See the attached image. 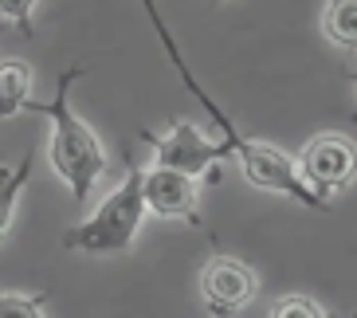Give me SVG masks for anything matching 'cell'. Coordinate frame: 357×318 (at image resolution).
<instances>
[{
    "label": "cell",
    "instance_id": "cell-1",
    "mask_svg": "<svg viewBox=\"0 0 357 318\" xmlns=\"http://www.w3.org/2000/svg\"><path fill=\"white\" fill-rule=\"evenodd\" d=\"M142 8H146V16H149V24H153V32H158V40H161V47H165V55H169V63H173V71L185 79V86H189L192 95H197V103L204 106V114L220 126V134H224V146H228V153H236L240 158V165H243V177L252 181L255 189H267V192H283V197H291V201H298V204H306V209H314V212H326L330 209V201L326 197H318V192H310L306 189V181H303V173H298V165H294L291 158H287L283 149H275V146H263V142H252V138H243L240 134V126L231 122L228 114H224L220 106H216V98L204 91V86L197 83V75H192V67L185 63V55H181V47H177V40H173V32H169V24L161 20V8H158V0H142Z\"/></svg>",
    "mask_w": 357,
    "mask_h": 318
},
{
    "label": "cell",
    "instance_id": "cell-2",
    "mask_svg": "<svg viewBox=\"0 0 357 318\" xmlns=\"http://www.w3.org/2000/svg\"><path fill=\"white\" fill-rule=\"evenodd\" d=\"M83 75L86 71L79 63L67 67V71H59V79H55V95L47 98V103L28 98V106H24V110H36V114H43L47 122H52V165H55V173L67 181L75 204H86V197H91V189H95V181L102 177L106 165H110L102 142L95 138V130L71 110V86L79 83Z\"/></svg>",
    "mask_w": 357,
    "mask_h": 318
},
{
    "label": "cell",
    "instance_id": "cell-3",
    "mask_svg": "<svg viewBox=\"0 0 357 318\" xmlns=\"http://www.w3.org/2000/svg\"><path fill=\"white\" fill-rule=\"evenodd\" d=\"M126 158V181L118 185L91 220L75 224L71 232H63L67 252H86V255H126L134 248V236L146 220V197H142V165L130 153V146L122 149Z\"/></svg>",
    "mask_w": 357,
    "mask_h": 318
},
{
    "label": "cell",
    "instance_id": "cell-4",
    "mask_svg": "<svg viewBox=\"0 0 357 318\" xmlns=\"http://www.w3.org/2000/svg\"><path fill=\"white\" fill-rule=\"evenodd\" d=\"M298 173H303L306 189L330 201L334 189H346L357 177V146L346 134H318L306 142L303 158H298Z\"/></svg>",
    "mask_w": 357,
    "mask_h": 318
},
{
    "label": "cell",
    "instance_id": "cell-5",
    "mask_svg": "<svg viewBox=\"0 0 357 318\" xmlns=\"http://www.w3.org/2000/svg\"><path fill=\"white\" fill-rule=\"evenodd\" d=\"M142 142L153 146L161 169H177V173H189V177H200V173L216 169V161L231 158L224 142H208L192 122H185V118H181L169 134H149V130H142Z\"/></svg>",
    "mask_w": 357,
    "mask_h": 318
},
{
    "label": "cell",
    "instance_id": "cell-6",
    "mask_svg": "<svg viewBox=\"0 0 357 318\" xmlns=\"http://www.w3.org/2000/svg\"><path fill=\"white\" fill-rule=\"evenodd\" d=\"M200 295L216 318H231L259 295V275L236 255H212L200 271Z\"/></svg>",
    "mask_w": 357,
    "mask_h": 318
},
{
    "label": "cell",
    "instance_id": "cell-7",
    "mask_svg": "<svg viewBox=\"0 0 357 318\" xmlns=\"http://www.w3.org/2000/svg\"><path fill=\"white\" fill-rule=\"evenodd\" d=\"M142 197H146V212H158L165 220H185L192 228H200V189H197V177L189 173H177V169H153L142 173Z\"/></svg>",
    "mask_w": 357,
    "mask_h": 318
},
{
    "label": "cell",
    "instance_id": "cell-8",
    "mask_svg": "<svg viewBox=\"0 0 357 318\" xmlns=\"http://www.w3.org/2000/svg\"><path fill=\"white\" fill-rule=\"evenodd\" d=\"M32 79L36 75L24 59L0 63V122L16 118L24 106H28V98H32Z\"/></svg>",
    "mask_w": 357,
    "mask_h": 318
},
{
    "label": "cell",
    "instance_id": "cell-9",
    "mask_svg": "<svg viewBox=\"0 0 357 318\" xmlns=\"http://www.w3.org/2000/svg\"><path fill=\"white\" fill-rule=\"evenodd\" d=\"M322 32L330 43L346 47V52H357V0H326Z\"/></svg>",
    "mask_w": 357,
    "mask_h": 318
},
{
    "label": "cell",
    "instance_id": "cell-10",
    "mask_svg": "<svg viewBox=\"0 0 357 318\" xmlns=\"http://www.w3.org/2000/svg\"><path fill=\"white\" fill-rule=\"evenodd\" d=\"M28 173H32V149L20 158V165L12 169V177L0 185V240H4V232H8L12 212H16V201H20L24 185H28Z\"/></svg>",
    "mask_w": 357,
    "mask_h": 318
},
{
    "label": "cell",
    "instance_id": "cell-11",
    "mask_svg": "<svg viewBox=\"0 0 357 318\" xmlns=\"http://www.w3.org/2000/svg\"><path fill=\"white\" fill-rule=\"evenodd\" d=\"M43 303L47 295H0V318H43Z\"/></svg>",
    "mask_w": 357,
    "mask_h": 318
},
{
    "label": "cell",
    "instance_id": "cell-12",
    "mask_svg": "<svg viewBox=\"0 0 357 318\" xmlns=\"http://www.w3.org/2000/svg\"><path fill=\"white\" fill-rule=\"evenodd\" d=\"M271 318H330V315H326L310 295H287V298L275 303ZM346 318H357V315H346Z\"/></svg>",
    "mask_w": 357,
    "mask_h": 318
},
{
    "label": "cell",
    "instance_id": "cell-13",
    "mask_svg": "<svg viewBox=\"0 0 357 318\" xmlns=\"http://www.w3.org/2000/svg\"><path fill=\"white\" fill-rule=\"evenodd\" d=\"M32 8L36 0H0V16L8 24H16V32L24 40H32Z\"/></svg>",
    "mask_w": 357,
    "mask_h": 318
},
{
    "label": "cell",
    "instance_id": "cell-14",
    "mask_svg": "<svg viewBox=\"0 0 357 318\" xmlns=\"http://www.w3.org/2000/svg\"><path fill=\"white\" fill-rule=\"evenodd\" d=\"M8 177H12V165H0V185H4Z\"/></svg>",
    "mask_w": 357,
    "mask_h": 318
},
{
    "label": "cell",
    "instance_id": "cell-15",
    "mask_svg": "<svg viewBox=\"0 0 357 318\" xmlns=\"http://www.w3.org/2000/svg\"><path fill=\"white\" fill-rule=\"evenodd\" d=\"M212 4H220V0H212Z\"/></svg>",
    "mask_w": 357,
    "mask_h": 318
},
{
    "label": "cell",
    "instance_id": "cell-16",
    "mask_svg": "<svg viewBox=\"0 0 357 318\" xmlns=\"http://www.w3.org/2000/svg\"><path fill=\"white\" fill-rule=\"evenodd\" d=\"M354 83H357V75H354Z\"/></svg>",
    "mask_w": 357,
    "mask_h": 318
}]
</instances>
